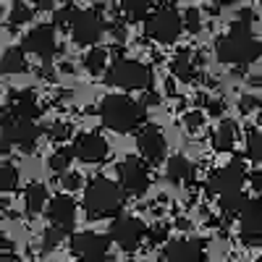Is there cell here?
Wrapping results in <instances>:
<instances>
[{"instance_id": "6da1fadb", "label": "cell", "mask_w": 262, "mask_h": 262, "mask_svg": "<svg viewBox=\"0 0 262 262\" xmlns=\"http://www.w3.org/2000/svg\"><path fill=\"white\" fill-rule=\"evenodd\" d=\"M215 53H217V60H221V63L244 69V66L254 63L262 55V42L252 34L249 24H244V21L236 18L231 24V29L217 39Z\"/></svg>"}, {"instance_id": "7a4b0ae2", "label": "cell", "mask_w": 262, "mask_h": 262, "mask_svg": "<svg viewBox=\"0 0 262 262\" xmlns=\"http://www.w3.org/2000/svg\"><path fill=\"white\" fill-rule=\"evenodd\" d=\"M126 194L121 184L97 176L84 189V212L90 221H105V217H121Z\"/></svg>"}, {"instance_id": "3957f363", "label": "cell", "mask_w": 262, "mask_h": 262, "mask_svg": "<svg viewBox=\"0 0 262 262\" xmlns=\"http://www.w3.org/2000/svg\"><path fill=\"white\" fill-rule=\"evenodd\" d=\"M100 118L116 134H131L144 126V107L128 95H105L100 100Z\"/></svg>"}, {"instance_id": "277c9868", "label": "cell", "mask_w": 262, "mask_h": 262, "mask_svg": "<svg viewBox=\"0 0 262 262\" xmlns=\"http://www.w3.org/2000/svg\"><path fill=\"white\" fill-rule=\"evenodd\" d=\"M42 134V128L32 121H16L8 111H3V118H0V152L8 155L11 147H18L21 152H32L37 149V139Z\"/></svg>"}, {"instance_id": "5b68a950", "label": "cell", "mask_w": 262, "mask_h": 262, "mask_svg": "<svg viewBox=\"0 0 262 262\" xmlns=\"http://www.w3.org/2000/svg\"><path fill=\"white\" fill-rule=\"evenodd\" d=\"M105 81L118 90H142V92H152V84H155V74H152L149 66L139 63V60H118L113 63L105 74Z\"/></svg>"}, {"instance_id": "8992f818", "label": "cell", "mask_w": 262, "mask_h": 262, "mask_svg": "<svg viewBox=\"0 0 262 262\" xmlns=\"http://www.w3.org/2000/svg\"><path fill=\"white\" fill-rule=\"evenodd\" d=\"M118 173V184L123 189L126 196H144L149 184H152V173H149V163H144L142 158L128 155L116 165Z\"/></svg>"}, {"instance_id": "52a82bcc", "label": "cell", "mask_w": 262, "mask_h": 262, "mask_svg": "<svg viewBox=\"0 0 262 262\" xmlns=\"http://www.w3.org/2000/svg\"><path fill=\"white\" fill-rule=\"evenodd\" d=\"M144 32H147V37L163 42V45H170V42H176L184 32V16L173 6H160L147 18Z\"/></svg>"}, {"instance_id": "ba28073f", "label": "cell", "mask_w": 262, "mask_h": 262, "mask_svg": "<svg viewBox=\"0 0 262 262\" xmlns=\"http://www.w3.org/2000/svg\"><path fill=\"white\" fill-rule=\"evenodd\" d=\"M244 181H247L244 160L242 158H233L231 163H226L223 168H217L212 176L207 179L205 194L207 196H223V194H231V191H242Z\"/></svg>"}, {"instance_id": "9c48e42d", "label": "cell", "mask_w": 262, "mask_h": 262, "mask_svg": "<svg viewBox=\"0 0 262 262\" xmlns=\"http://www.w3.org/2000/svg\"><path fill=\"white\" fill-rule=\"evenodd\" d=\"M111 249V236H102L95 231H79L71 236V254L76 262H102L107 259Z\"/></svg>"}, {"instance_id": "30bf717a", "label": "cell", "mask_w": 262, "mask_h": 262, "mask_svg": "<svg viewBox=\"0 0 262 262\" xmlns=\"http://www.w3.org/2000/svg\"><path fill=\"white\" fill-rule=\"evenodd\" d=\"M147 226L139 221V217H128V215H121L111 223V242H116L123 252H137L147 236Z\"/></svg>"}, {"instance_id": "8fae6325", "label": "cell", "mask_w": 262, "mask_h": 262, "mask_svg": "<svg viewBox=\"0 0 262 262\" xmlns=\"http://www.w3.org/2000/svg\"><path fill=\"white\" fill-rule=\"evenodd\" d=\"M105 29L107 27L102 24L100 11L97 8H86V11H79V18H76V24L71 29V37L81 48H97V42H100Z\"/></svg>"}, {"instance_id": "7c38bea8", "label": "cell", "mask_w": 262, "mask_h": 262, "mask_svg": "<svg viewBox=\"0 0 262 262\" xmlns=\"http://www.w3.org/2000/svg\"><path fill=\"white\" fill-rule=\"evenodd\" d=\"M24 53L37 55L42 63H50L53 55L58 53V39H55V27L53 24H37L27 37H24Z\"/></svg>"}, {"instance_id": "4fadbf2b", "label": "cell", "mask_w": 262, "mask_h": 262, "mask_svg": "<svg viewBox=\"0 0 262 262\" xmlns=\"http://www.w3.org/2000/svg\"><path fill=\"white\" fill-rule=\"evenodd\" d=\"M71 149L81 163H102L111 155V144H107V139L100 137L97 131H81V134H76Z\"/></svg>"}, {"instance_id": "5bb4252c", "label": "cell", "mask_w": 262, "mask_h": 262, "mask_svg": "<svg viewBox=\"0 0 262 262\" xmlns=\"http://www.w3.org/2000/svg\"><path fill=\"white\" fill-rule=\"evenodd\" d=\"M137 147L142 152V160L149 165H155L165 158V137L155 123H144L137 131Z\"/></svg>"}, {"instance_id": "9a60e30c", "label": "cell", "mask_w": 262, "mask_h": 262, "mask_svg": "<svg viewBox=\"0 0 262 262\" xmlns=\"http://www.w3.org/2000/svg\"><path fill=\"white\" fill-rule=\"evenodd\" d=\"M163 262H205L202 238H173L163 247Z\"/></svg>"}, {"instance_id": "2e32d148", "label": "cell", "mask_w": 262, "mask_h": 262, "mask_svg": "<svg viewBox=\"0 0 262 262\" xmlns=\"http://www.w3.org/2000/svg\"><path fill=\"white\" fill-rule=\"evenodd\" d=\"M238 236L247 247H259L262 244V200H249L238 217Z\"/></svg>"}, {"instance_id": "e0dca14e", "label": "cell", "mask_w": 262, "mask_h": 262, "mask_svg": "<svg viewBox=\"0 0 262 262\" xmlns=\"http://www.w3.org/2000/svg\"><path fill=\"white\" fill-rule=\"evenodd\" d=\"M45 212H48L50 226H55V228H60L66 233L74 231V223H76V202L71 200L69 194H63V191L55 194Z\"/></svg>"}, {"instance_id": "ac0fdd59", "label": "cell", "mask_w": 262, "mask_h": 262, "mask_svg": "<svg viewBox=\"0 0 262 262\" xmlns=\"http://www.w3.org/2000/svg\"><path fill=\"white\" fill-rule=\"evenodd\" d=\"M6 111L16 121H32L34 123V118H39V113H42V105H39V100L32 90H13L8 95Z\"/></svg>"}, {"instance_id": "d6986e66", "label": "cell", "mask_w": 262, "mask_h": 262, "mask_svg": "<svg viewBox=\"0 0 262 262\" xmlns=\"http://www.w3.org/2000/svg\"><path fill=\"white\" fill-rule=\"evenodd\" d=\"M165 176L168 181L173 184H181V186H191L194 179H196V168L191 160L181 158V155H173L168 163H165Z\"/></svg>"}, {"instance_id": "ffe728a7", "label": "cell", "mask_w": 262, "mask_h": 262, "mask_svg": "<svg viewBox=\"0 0 262 262\" xmlns=\"http://www.w3.org/2000/svg\"><path fill=\"white\" fill-rule=\"evenodd\" d=\"M200 55H194L191 50H181L176 58H173V63H170V71H173V76L176 79H181V81H194L196 79V66H200Z\"/></svg>"}, {"instance_id": "44dd1931", "label": "cell", "mask_w": 262, "mask_h": 262, "mask_svg": "<svg viewBox=\"0 0 262 262\" xmlns=\"http://www.w3.org/2000/svg\"><path fill=\"white\" fill-rule=\"evenodd\" d=\"M0 71L3 74H27L29 71V63H27V55L21 48H8L0 58Z\"/></svg>"}, {"instance_id": "7402d4cb", "label": "cell", "mask_w": 262, "mask_h": 262, "mask_svg": "<svg viewBox=\"0 0 262 262\" xmlns=\"http://www.w3.org/2000/svg\"><path fill=\"white\" fill-rule=\"evenodd\" d=\"M48 202V186L39 184V181H32L24 191V205H27V212L29 215H39L42 207Z\"/></svg>"}, {"instance_id": "603a6c76", "label": "cell", "mask_w": 262, "mask_h": 262, "mask_svg": "<svg viewBox=\"0 0 262 262\" xmlns=\"http://www.w3.org/2000/svg\"><path fill=\"white\" fill-rule=\"evenodd\" d=\"M217 205H221V212L226 217H242V212L249 205V200H247L244 191H231V194H223L221 200H217Z\"/></svg>"}, {"instance_id": "cb8c5ba5", "label": "cell", "mask_w": 262, "mask_h": 262, "mask_svg": "<svg viewBox=\"0 0 262 262\" xmlns=\"http://www.w3.org/2000/svg\"><path fill=\"white\" fill-rule=\"evenodd\" d=\"M236 134H238V126L236 121H221L217 126V134H215V149L217 152H231L233 144H236Z\"/></svg>"}, {"instance_id": "d4e9b609", "label": "cell", "mask_w": 262, "mask_h": 262, "mask_svg": "<svg viewBox=\"0 0 262 262\" xmlns=\"http://www.w3.org/2000/svg\"><path fill=\"white\" fill-rule=\"evenodd\" d=\"M76 155H74V149L71 147H58L53 155H50V170L55 173V176H66V173H69V168H71V160H74Z\"/></svg>"}, {"instance_id": "484cf974", "label": "cell", "mask_w": 262, "mask_h": 262, "mask_svg": "<svg viewBox=\"0 0 262 262\" xmlns=\"http://www.w3.org/2000/svg\"><path fill=\"white\" fill-rule=\"evenodd\" d=\"M107 58H111V50L105 48H92L90 53L84 55V69L90 74H102L107 69ZM107 74V71H105Z\"/></svg>"}, {"instance_id": "4316f807", "label": "cell", "mask_w": 262, "mask_h": 262, "mask_svg": "<svg viewBox=\"0 0 262 262\" xmlns=\"http://www.w3.org/2000/svg\"><path fill=\"white\" fill-rule=\"evenodd\" d=\"M79 11H81V8H76V6H63V8H58V11L53 13V27L60 29V32H71L74 24H76V18H79Z\"/></svg>"}, {"instance_id": "83f0119b", "label": "cell", "mask_w": 262, "mask_h": 262, "mask_svg": "<svg viewBox=\"0 0 262 262\" xmlns=\"http://www.w3.org/2000/svg\"><path fill=\"white\" fill-rule=\"evenodd\" d=\"M32 16H34V8H32V6H27V3H21V0H16V3L11 6V16H8V21H11V29L16 32L18 27L29 24Z\"/></svg>"}, {"instance_id": "f1b7e54d", "label": "cell", "mask_w": 262, "mask_h": 262, "mask_svg": "<svg viewBox=\"0 0 262 262\" xmlns=\"http://www.w3.org/2000/svg\"><path fill=\"white\" fill-rule=\"evenodd\" d=\"M118 8L128 16V21H144V24H147V18L158 11L155 6H149V3H126V6H118Z\"/></svg>"}, {"instance_id": "f546056e", "label": "cell", "mask_w": 262, "mask_h": 262, "mask_svg": "<svg viewBox=\"0 0 262 262\" xmlns=\"http://www.w3.org/2000/svg\"><path fill=\"white\" fill-rule=\"evenodd\" d=\"M18 184V170L13 168V163H3L0 165V191L11 194Z\"/></svg>"}, {"instance_id": "4dcf8cb0", "label": "cell", "mask_w": 262, "mask_h": 262, "mask_svg": "<svg viewBox=\"0 0 262 262\" xmlns=\"http://www.w3.org/2000/svg\"><path fill=\"white\" fill-rule=\"evenodd\" d=\"M71 134H74L71 123H63V121H58V123H50V126H48V137H50L55 144H63V142L69 139Z\"/></svg>"}, {"instance_id": "1f68e13d", "label": "cell", "mask_w": 262, "mask_h": 262, "mask_svg": "<svg viewBox=\"0 0 262 262\" xmlns=\"http://www.w3.org/2000/svg\"><path fill=\"white\" fill-rule=\"evenodd\" d=\"M247 155L257 163H262V134L259 131H249L247 134Z\"/></svg>"}, {"instance_id": "d6a6232c", "label": "cell", "mask_w": 262, "mask_h": 262, "mask_svg": "<svg viewBox=\"0 0 262 262\" xmlns=\"http://www.w3.org/2000/svg\"><path fill=\"white\" fill-rule=\"evenodd\" d=\"M66 236H69V233H66V231H60V228H55V226H50L48 231H45V236H42V249H45V252H50V249H55L60 242H63V238Z\"/></svg>"}, {"instance_id": "836d02e7", "label": "cell", "mask_w": 262, "mask_h": 262, "mask_svg": "<svg viewBox=\"0 0 262 262\" xmlns=\"http://www.w3.org/2000/svg\"><path fill=\"white\" fill-rule=\"evenodd\" d=\"M238 111L244 116H249L252 111H262V100L257 95H242L238 97Z\"/></svg>"}, {"instance_id": "e575fe53", "label": "cell", "mask_w": 262, "mask_h": 262, "mask_svg": "<svg viewBox=\"0 0 262 262\" xmlns=\"http://www.w3.org/2000/svg\"><path fill=\"white\" fill-rule=\"evenodd\" d=\"M184 29H189V34H196L202 29V24H200V11L196 8H186L184 11Z\"/></svg>"}, {"instance_id": "d590c367", "label": "cell", "mask_w": 262, "mask_h": 262, "mask_svg": "<svg viewBox=\"0 0 262 262\" xmlns=\"http://www.w3.org/2000/svg\"><path fill=\"white\" fill-rule=\"evenodd\" d=\"M147 238H149L152 244H168V228H165L163 223L152 226V228L147 231Z\"/></svg>"}, {"instance_id": "8d00e7d4", "label": "cell", "mask_w": 262, "mask_h": 262, "mask_svg": "<svg viewBox=\"0 0 262 262\" xmlns=\"http://www.w3.org/2000/svg\"><path fill=\"white\" fill-rule=\"evenodd\" d=\"M202 123H205V113H200V111H189V113L184 116V126H186L189 131H200Z\"/></svg>"}, {"instance_id": "74e56055", "label": "cell", "mask_w": 262, "mask_h": 262, "mask_svg": "<svg viewBox=\"0 0 262 262\" xmlns=\"http://www.w3.org/2000/svg\"><path fill=\"white\" fill-rule=\"evenodd\" d=\"M81 186V176L79 173H66V176L60 179V189H66V191H76Z\"/></svg>"}, {"instance_id": "f35d334b", "label": "cell", "mask_w": 262, "mask_h": 262, "mask_svg": "<svg viewBox=\"0 0 262 262\" xmlns=\"http://www.w3.org/2000/svg\"><path fill=\"white\" fill-rule=\"evenodd\" d=\"M107 32H111L116 39H126V21H113V24H107Z\"/></svg>"}, {"instance_id": "ab89813d", "label": "cell", "mask_w": 262, "mask_h": 262, "mask_svg": "<svg viewBox=\"0 0 262 262\" xmlns=\"http://www.w3.org/2000/svg\"><path fill=\"white\" fill-rule=\"evenodd\" d=\"M139 105H142V107H155V105H160V95H158V92H142Z\"/></svg>"}, {"instance_id": "60d3db41", "label": "cell", "mask_w": 262, "mask_h": 262, "mask_svg": "<svg viewBox=\"0 0 262 262\" xmlns=\"http://www.w3.org/2000/svg\"><path fill=\"white\" fill-rule=\"evenodd\" d=\"M223 111H226L223 100H210V102H207V113H210V116H223Z\"/></svg>"}, {"instance_id": "b9f144b4", "label": "cell", "mask_w": 262, "mask_h": 262, "mask_svg": "<svg viewBox=\"0 0 262 262\" xmlns=\"http://www.w3.org/2000/svg\"><path fill=\"white\" fill-rule=\"evenodd\" d=\"M254 18H257V13H254L252 8H244L242 13H238V21H244V24H252Z\"/></svg>"}, {"instance_id": "7bdbcfd3", "label": "cell", "mask_w": 262, "mask_h": 262, "mask_svg": "<svg viewBox=\"0 0 262 262\" xmlns=\"http://www.w3.org/2000/svg\"><path fill=\"white\" fill-rule=\"evenodd\" d=\"M252 189H257V194L262 191V176L259 173H252Z\"/></svg>"}, {"instance_id": "ee69618b", "label": "cell", "mask_w": 262, "mask_h": 262, "mask_svg": "<svg viewBox=\"0 0 262 262\" xmlns=\"http://www.w3.org/2000/svg\"><path fill=\"white\" fill-rule=\"evenodd\" d=\"M249 84L254 86V90H262V76H259V74H254V76H249Z\"/></svg>"}, {"instance_id": "f6af8a7d", "label": "cell", "mask_w": 262, "mask_h": 262, "mask_svg": "<svg viewBox=\"0 0 262 262\" xmlns=\"http://www.w3.org/2000/svg\"><path fill=\"white\" fill-rule=\"evenodd\" d=\"M176 226H179L181 231H191V223H189V221H184V217H179V221H176Z\"/></svg>"}, {"instance_id": "bcb514c9", "label": "cell", "mask_w": 262, "mask_h": 262, "mask_svg": "<svg viewBox=\"0 0 262 262\" xmlns=\"http://www.w3.org/2000/svg\"><path fill=\"white\" fill-rule=\"evenodd\" d=\"M0 262H21V259L13 257V254H3V257H0Z\"/></svg>"}, {"instance_id": "7dc6e473", "label": "cell", "mask_w": 262, "mask_h": 262, "mask_svg": "<svg viewBox=\"0 0 262 262\" xmlns=\"http://www.w3.org/2000/svg\"><path fill=\"white\" fill-rule=\"evenodd\" d=\"M37 8H53L50 0H37Z\"/></svg>"}, {"instance_id": "c3c4849f", "label": "cell", "mask_w": 262, "mask_h": 262, "mask_svg": "<svg viewBox=\"0 0 262 262\" xmlns=\"http://www.w3.org/2000/svg\"><path fill=\"white\" fill-rule=\"evenodd\" d=\"M102 262H116V259H113V257H107V259H102Z\"/></svg>"}, {"instance_id": "681fc988", "label": "cell", "mask_w": 262, "mask_h": 262, "mask_svg": "<svg viewBox=\"0 0 262 262\" xmlns=\"http://www.w3.org/2000/svg\"><path fill=\"white\" fill-rule=\"evenodd\" d=\"M257 121H259V126H262V111H259V118H257Z\"/></svg>"}, {"instance_id": "f907efd6", "label": "cell", "mask_w": 262, "mask_h": 262, "mask_svg": "<svg viewBox=\"0 0 262 262\" xmlns=\"http://www.w3.org/2000/svg\"><path fill=\"white\" fill-rule=\"evenodd\" d=\"M257 200H262V191H259V196H257Z\"/></svg>"}, {"instance_id": "816d5d0a", "label": "cell", "mask_w": 262, "mask_h": 262, "mask_svg": "<svg viewBox=\"0 0 262 262\" xmlns=\"http://www.w3.org/2000/svg\"><path fill=\"white\" fill-rule=\"evenodd\" d=\"M259 262H262V257H259Z\"/></svg>"}]
</instances>
